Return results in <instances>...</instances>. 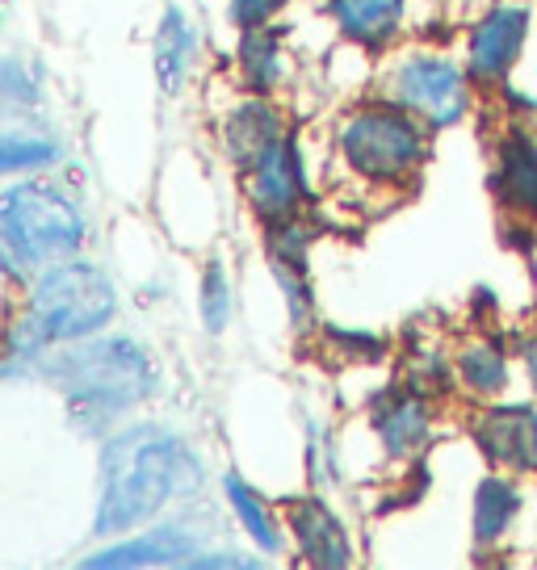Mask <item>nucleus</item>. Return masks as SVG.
Wrapping results in <instances>:
<instances>
[{"mask_svg": "<svg viewBox=\"0 0 537 570\" xmlns=\"http://www.w3.org/2000/svg\"><path fill=\"white\" fill-rule=\"evenodd\" d=\"M202 482V465L177 436L160 428H130L101 453V503L97 533H123L135 520L156 517L164 503L189 495Z\"/></svg>", "mask_w": 537, "mask_h": 570, "instance_id": "nucleus-1", "label": "nucleus"}, {"mask_svg": "<svg viewBox=\"0 0 537 570\" xmlns=\"http://www.w3.org/2000/svg\"><path fill=\"white\" fill-rule=\"evenodd\" d=\"M42 374L68 394L76 420L85 424H109L114 415L152 394V361L130 340H97L68 348L51 356Z\"/></svg>", "mask_w": 537, "mask_h": 570, "instance_id": "nucleus-2", "label": "nucleus"}, {"mask_svg": "<svg viewBox=\"0 0 537 570\" xmlns=\"http://www.w3.org/2000/svg\"><path fill=\"white\" fill-rule=\"evenodd\" d=\"M0 232L9 268H42L68 261L85 239V218L64 194L47 185H18L4 194Z\"/></svg>", "mask_w": 537, "mask_h": 570, "instance_id": "nucleus-3", "label": "nucleus"}, {"mask_svg": "<svg viewBox=\"0 0 537 570\" xmlns=\"http://www.w3.org/2000/svg\"><path fill=\"white\" fill-rule=\"evenodd\" d=\"M109 315H114V285H109L106 273L92 265H68V261H59L35 285L26 332L35 336V344L76 340L97 332Z\"/></svg>", "mask_w": 537, "mask_h": 570, "instance_id": "nucleus-4", "label": "nucleus"}, {"mask_svg": "<svg viewBox=\"0 0 537 570\" xmlns=\"http://www.w3.org/2000/svg\"><path fill=\"white\" fill-rule=\"evenodd\" d=\"M344 160L365 180H399L408 177L424 156V135L416 130L408 114L394 109H365L341 135Z\"/></svg>", "mask_w": 537, "mask_h": 570, "instance_id": "nucleus-5", "label": "nucleus"}, {"mask_svg": "<svg viewBox=\"0 0 537 570\" xmlns=\"http://www.w3.org/2000/svg\"><path fill=\"white\" fill-rule=\"evenodd\" d=\"M394 92L399 101L416 114H424L432 126H449L466 114V80L462 71L446 63V59H432V55H420V59H408L399 76H394Z\"/></svg>", "mask_w": 537, "mask_h": 570, "instance_id": "nucleus-6", "label": "nucleus"}, {"mask_svg": "<svg viewBox=\"0 0 537 570\" xmlns=\"http://www.w3.org/2000/svg\"><path fill=\"white\" fill-rule=\"evenodd\" d=\"M248 197L256 214L268 218V223H286L299 197H303V168H299V156L286 139L273 142L261 160L252 164L248 177Z\"/></svg>", "mask_w": 537, "mask_h": 570, "instance_id": "nucleus-7", "label": "nucleus"}, {"mask_svg": "<svg viewBox=\"0 0 537 570\" xmlns=\"http://www.w3.org/2000/svg\"><path fill=\"white\" fill-rule=\"evenodd\" d=\"M475 441L491 462L508 470H534L537 465V411L529 407H491L475 424Z\"/></svg>", "mask_w": 537, "mask_h": 570, "instance_id": "nucleus-8", "label": "nucleus"}, {"mask_svg": "<svg viewBox=\"0 0 537 570\" xmlns=\"http://www.w3.org/2000/svg\"><path fill=\"white\" fill-rule=\"evenodd\" d=\"M525 30H529V13L517 9V4H504V9H491L479 30L470 38V71L479 80H500L504 71L512 68V59L525 47Z\"/></svg>", "mask_w": 537, "mask_h": 570, "instance_id": "nucleus-9", "label": "nucleus"}, {"mask_svg": "<svg viewBox=\"0 0 537 570\" xmlns=\"http://www.w3.org/2000/svg\"><path fill=\"white\" fill-rule=\"evenodd\" d=\"M290 529L299 537L306 562H315V567H349V537H344V529L323 503H315V499L290 503Z\"/></svg>", "mask_w": 537, "mask_h": 570, "instance_id": "nucleus-10", "label": "nucleus"}, {"mask_svg": "<svg viewBox=\"0 0 537 570\" xmlns=\"http://www.w3.org/2000/svg\"><path fill=\"white\" fill-rule=\"evenodd\" d=\"M223 142H227V156L235 164L252 168L273 142H282V118H277V109L265 106V101H248V106L232 109V118L223 126Z\"/></svg>", "mask_w": 537, "mask_h": 570, "instance_id": "nucleus-11", "label": "nucleus"}, {"mask_svg": "<svg viewBox=\"0 0 537 570\" xmlns=\"http://www.w3.org/2000/svg\"><path fill=\"white\" fill-rule=\"evenodd\" d=\"M332 18L361 47H387L403 18V0H332Z\"/></svg>", "mask_w": 537, "mask_h": 570, "instance_id": "nucleus-12", "label": "nucleus"}, {"mask_svg": "<svg viewBox=\"0 0 537 570\" xmlns=\"http://www.w3.org/2000/svg\"><path fill=\"white\" fill-rule=\"evenodd\" d=\"M189 550H194V537H185L180 529H160L106 553H92L89 567H164V562H189Z\"/></svg>", "mask_w": 537, "mask_h": 570, "instance_id": "nucleus-13", "label": "nucleus"}, {"mask_svg": "<svg viewBox=\"0 0 537 570\" xmlns=\"http://www.w3.org/2000/svg\"><path fill=\"white\" fill-rule=\"evenodd\" d=\"M374 428L391 453H412L429 436V411L412 394H391L374 407Z\"/></svg>", "mask_w": 537, "mask_h": 570, "instance_id": "nucleus-14", "label": "nucleus"}, {"mask_svg": "<svg viewBox=\"0 0 537 570\" xmlns=\"http://www.w3.org/2000/svg\"><path fill=\"white\" fill-rule=\"evenodd\" d=\"M500 194L508 206L537 214V147L520 135L500 142Z\"/></svg>", "mask_w": 537, "mask_h": 570, "instance_id": "nucleus-15", "label": "nucleus"}, {"mask_svg": "<svg viewBox=\"0 0 537 570\" xmlns=\"http://www.w3.org/2000/svg\"><path fill=\"white\" fill-rule=\"evenodd\" d=\"M189 55H194V35L180 18L177 9H168L160 35H156V76H160V89L177 92L189 68Z\"/></svg>", "mask_w": 537, "mask_h": 570, "instance_id": "nucleus-16", "label": "nucleus"}, {"mask_svg": "<svg viewBox=\"0 0 537 570\" xmlns=\"http://www.w3.org/2000/svg\"><path fill=\"white\" fill-rule=\"evenodd\" d=\"M517 491H512V482L504 479H484L479 482V491H475V537L479 541H496L504 537V529L512 524L517 517Z\"/></svg>", "mask_w": 537, "mask_h": 570, "instance_id": "nucleus-17", "label": "nucleus"}, {"mask_svg": "<svg viewBox=\"0 0 537 570\" xmlns=\"http://www.w3.org/2000/svg\"><path fill=\"white\" fill-rule=\"evenodd\" d=\"M227 499H232L235 517H240V524L252 533V541L261 546V550H282V529H277V520L268 517V508L261 503V499L252 495L248 487H244V479H235V474H227Z\"/></svg>", "mask_w": 537, "mask_h": 570, "instance_id": "nucleus-18", "label": "nucleus"}, {"mask_svg": "<svg viewBox=\"0 0 537 570\" xmlns=\"http://www.w3.org/2000/svg\"><path fill=\"white\" fill-rule=\"evenodd\" d=\"M240 68H244V76H248L256 89H268V85L277 80V71H282L277 38L265 35V30H256V26H248L244 47H240Z\"/></svg>", "mask_w": 537, "mask_h": 570, "instance_id": "nucleus-19", "label": "nucleus"}, {"mask_svg": "<svg viewBox=\"0 0 537 570\" xmlns=\"http://www.w3.org/2000/svg\"><path fill=\"white\" fill-rule=\"evenodd\" d=\"M462 377H466V386H475L479 394H496L508 386V365H504V356L496 353V348L475 344V348L462 353Z\"/></svg>", "mask_w": 537, "mask_h": 570, "instance_id": "nucleus-20", "label": "nucleus"}, {"mask_svg": "<svg viewBox=\"0 0 537 570\" xmlns=\"http://www.w3.org/2000/svg\"><path fill=\"white\" fill-rule=\"evenodd\" d=\"M232 315V289H227V277H223V265L211 261L206 273H202V320L211 332H223V323Z\"/></svg>", "mask_w": 537, "mask_h": 570, "instance_id": "nucleus-21", "label": "nucleus"}, {"mask_svg": "<svg viewBox=\"0 0 537 570\" xmlns=\"http://www.w3.org/2000/svg\"><path fill=\"white\" fill-rule=\"evenodd\" d=\"M47 160H55L51 142L4 139V147H0V168H4V173H18V168H26V164H47Z\"/></svg>", "mask_w": 537, "mask_h": 570, "instance_id": "nucleus-22", "label": "nucleus"}, {"mask_svg": "<svg viewBox=\"0 0 537 570\" xmlns=\"http://www.w3.org/2000/svg\"><path fill=\"white\" fill-rule=\"evenodd\" d=\"M282 4H290V0H232V21H240V26H261Z\"/></svg>", "mask_w": 537, "mask_h": 570, "instance_id": "nucleus-23", "label": "nucleus"}, {"mask_svg": "<svg viewBox=\"0 0 537 570\" xmlns=\"http://www.w3.org/2000/svg\"><path fill=\"white\" fill-rule=\"evenodd\" d=\"M534 377H537V353H534Z\"/></svg>", "mask_w": 537, "mask_h": 570, "instance_id": "nucleus-24", "label": "nucleus"}]
</instances>
